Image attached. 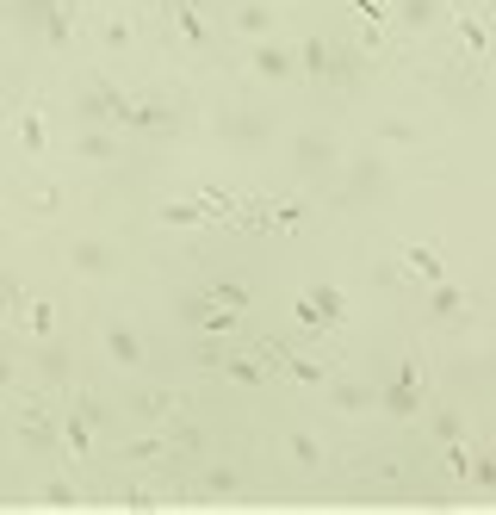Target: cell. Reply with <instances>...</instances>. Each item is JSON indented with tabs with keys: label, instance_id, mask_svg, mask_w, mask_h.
Wrapping results in <instances>:
<instances>
[{
	"label": "cell",
	"instance_id": "cell-1",
	"mask_svg": "<svg viewBox=\"0 0 496 515\" xmlns=\"http://www.w3.org/2000/svg\"><path fill=\"white\" fill-rule=\"evenodd\" d=\"M391 404L397 410H416V367H404V379L391 385Z\"/></svg>",
	"mask_w": 496,
	"mask_h": 515
},
{
	"label": "cell",
	"instance_id": "cell-2",
	"mask_svg": "<svg viewBox=\"0 0 496 515\" xmlns=\"http://www.w3.org/2000/svg\"><path fill=\"white\" fill-rule=\"evenodd\" d=\"M112 354H118V360H136V341L125 335V329H112Z\"/></svg>",
	"mask_w": 496,
	"mask_h": 515
}]
</instances>
